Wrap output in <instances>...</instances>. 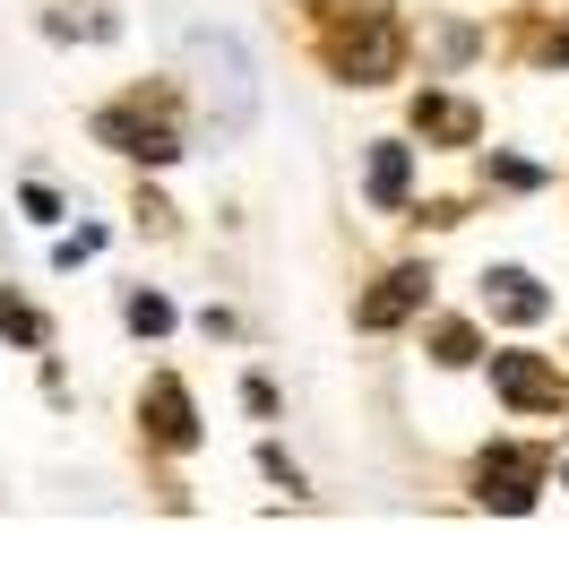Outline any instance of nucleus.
Segmentation results:
<instances>
[{"instance_id":"obj_1","label":"nucleus","mask_w":569,"mask_h":569,"mask_svg":"<svg viewBox=\"0 0 569 569\" xmlns=\"http://www.w3.org/2000/svg\"><path fill=\"white\" fill-rule=\"evenodd\" d=\"M320 52H328V70L346 78V87H380V78H397V61H406V36H397L389 0H355V18H346Z\"/></svg>"},{"instance_id":"obj_3","label":"nucleus","mask_w":569,"mask_h":569,"mask_svg":"<svg viewBox=\"0 0 569 569\" xmlns=\"http://www.w3.org/2000/svg\"><path fill=\"white\" fill-rule=\"evenodd\" d=\"M96 139L121 147V156H139V164H173V156H181L173 121L147 112V104H104V112H96Z\"/></svg>"},{"instance_id":"obj_10","label":"nucleus","mask_w":569,"mask_h":569,"mask_svg":"<svg viewBox=\"0 0 569 569\" xmlns=\"http://www.w3.org/2000/svg\"><path fill=\"white\" fill-rule=\"evenodd\" d=\"M406 181H415V156L406 147H371V208H406Z\"/></svg>"},{"instance_id":"obj_14","label":"nucleus","mask_w":569,"mask_h":569,"mask_svg":"<svg viewBox=\"0 0 569 569\" xmlns=\"http://www.w3.org/2000/svg\"><path fill=\"white\" fill-rule=\"evenodd\" d=\"M440 362H475V328H458V320L440 328Z\"/></svg>"},{"instance_id":"obj_11","label":"nucleus","mask_w":569,"mask_h":569,"mask_svg":"<svg viewBox=\"0 0 569 569\" xmlns=\"http://www.w3.org/2000/svg\"><path fill=\"white\" fill-rule=\"evenodd\" d=\"M121 311H130V328H139V337H164V328H173V302H164V293H130Z\"/></svg>"},{"instance_id":"obj_4","label":"nucleus","mask_w":569,"mask_h":569,"mask_svg":"<svg viewBox=\"0 0 569 569\" xmlns=\"http://www.w3.org/2000/svg\"><path fill=\"white\" fill-rule=\"evenodd\" d=\"M139 423H147V440H156V449H199V406H190V389H181L173 371H156V380H147Z\"/></svg>"},{"instance_id":"obj_12","label":"nucleus","mask_w":569,"mask_h":569,"mask_svg":"<svg viewBox=\"0 0 569 569\" xmlns=\"http://www.w3.org/2000/svg\"><path fill=\"white\" fill-rule=\"evenodd\" d=\"M0 337H18V346H43V320L27 311V302H9V293H0Z\"/></svg>"},{"instance_id":"obj_8","label":"nucleus","mask_w":569,"mask_h":569,"mask_svg":"<svg viewBox=\"0 0 569 569\" xmlns=\"http://www.w3.org/2000/svg\"><path fill=\"white\" fill-rule=\"evenodd\" d=\"M483 302H492L500 320H543V311H552V293H543V284L527 277V268H492V277H483Z\"/></svg>"},{"instance_id":"obj_13","label":"nucleus","mask_w":569,"mask_h":569,"mask_svg":"<svg viewBox=\"0 0 569 569\" xmlns=\"http://www.w3.org/2000/svg\"><path fill=\"white\" fill-rule=\"evenodd\" d=\"M96 250H104V233H96V224H87V233H70V242L52 250V259H61V268H78V259H96Z\"/></svg>"},{"instance_id":"obj_9","label":"nucleus","mask_w":569,"mask_h":569,"mask_svg":"<svg viewBox=\"0 0 569 569\" xmlns=\"http://www.w3.org/2000/svg\"><path fill=\"white\" fill-rule=\"evenodd\" d=\"M415 130H423V139H449V147H475L483 121H475V104H458V96H423V104H415Z\"/></svg>"},{"instance_id":"obj_6","label":"nucleus","mask_w":569,"mask_h":569,"mask_svg":"<svg viewBox=\"0 0 569 569\" xmlns=\"http://www.w3.org/2000/svg\"><path fill=\"white\" fill-rule=\"evenodd\" d=\"M475 483H483L492 509H527L535 483H543V458H535V449H492V458L475 466Z\"/></svg>"},{"instance_id":"obj_7","label":"nucleus","mask_w":569,"mask_h":569,"mask_svg":"<svg viewBox=\"0 0 569 569\" xmlns=\"http://www.w3.org/2000/svg\"><path fill=\"white\" fill-rule=\"evenodd\" d=\"M423 268H397V277H380V284H371V293H362V302H355V328H397V320H406V311H415V302H423Z\"/></svg>"},{"instance_id":"obj_2","label":"nucleus","mask_w":569,"mask_h":569,"mask_svg":"<svg viewBox=\"0 0 569 569\" xmlns=\"http://www.w3.org/2000/svg\"><path fill=\"white\" fill-rule=\"evenodd\" d=\"M199 70H208V104L224 112V130H242L250 112H259V78H250V52L233 36H199Z\"/></svg>"},{"instance_id":"obj_5","label":"nucleus","mask_w":569,"mask_h":569,"mask_svg":"<svg viewBox=\"0 0 569 569\" xmlns=\"http://www.w3.org/2000/svg\"><path fill=\"white\" fill-rule=\"evenodd\" d=\"M492 389L509 397V406H527V415H569L561 371H543L535 355H492Z\"/></svg>"}]
</instances>
